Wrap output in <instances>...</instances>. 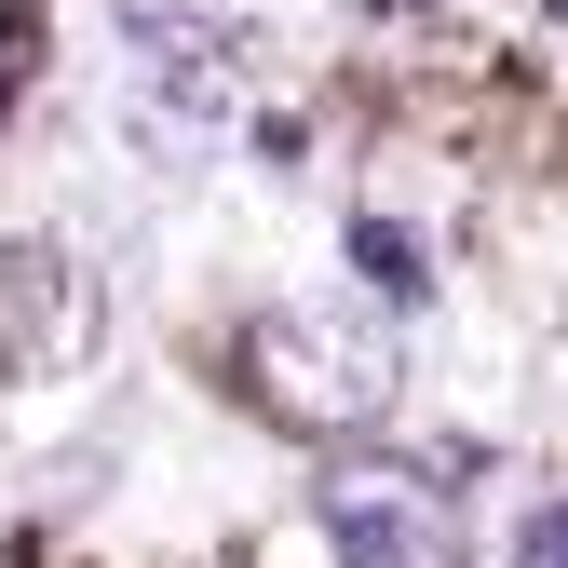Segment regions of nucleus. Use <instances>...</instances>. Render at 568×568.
I'll list each match as a JSON object with an SVG mask.
<instances>
[{"instance_id": "nucleus-1", "label": "nucleus", "mask_w": 568, "mask_h": 568, "mask_svg": "<svg viewBox=\"0 0 568 568\" xmlns=\"http://www.w3.org/2000/svg\"><path fill=\"white\" fill-rule=\"evenodd\" d=\"M231 379H244V406L271 419V434L352 447V434L406 393L393 298H271V312H244V338H231Z\"/></svg>"}, {"instance_id": "nucleus-3", "label": "nucleus", "mask_w": 568, "mask_h": 568, "mask_svg": "<svg viewBox=\"0 0 568 568\" xmlns=\"http://www.w3.org/2000/svg\"><path fill=\"white\" fill-rule=\"evenodd\" d=\"M312 528L338 568H460V487L419 474V460H325L312 487Z\"/></svg>"}, {"instance_id": "nucleus-4", "label": "nucleus", "mask_w": 568, "mask_h": 568, "mask_svg": "<svg viewBox=\"0 0 568 568\" xmlns=\"http://www.w3.org/2000/svg\"><path fill=\"white\" fill-rule=\"evenodd\" d=\"M95 352V284L54 244H0V379H54Z\"/></svg>"}, {"instance_id": "nucleus-5", "label": "nucleus", "mask_w": 568, "mask_h": 568, "mask_svg": "<svg viewBox=\"0 0 568 568\" xmlns=\"http://www.w3.org/2000/svg\"><path fill=\"white\" fill-rule=\"evenodd\" d=\"M352 271H366V298H393V312H406V298H434V257H419L393 217H352Z\"/></svg>"}, {"instance_id": "nucleus-7", "label": "nucleus", "mask_w": 568, "mask_h": 568, "mask_svg": "<svg viewBox=\"0 0 568 568\" xmlns=\"http://www.w3.org/2000/svg\"><path fill=\"white\" fill-rule=\"evenodd\" d=\"M541 14H568V0H541Z\"/></svg>"}, {"instance_id": "nucleus-6", "label": "nucleus", "mask_w": 568, "mask_h": 568, "mask_svg": "<svg viewBox=\"0 0 568 568\" xmlns=\"http://www.w3.org/2000/svg\"><path fill=\"white\" fill-rule=\"evenodd\" d=\"M515 568H568V487H555V501L515 528Z\"/></svg>"}, {"instance_id": "nucleus-2", "label": "nucleus", "mask_w": 568, "mask_h": 568, "mask_svg": "<svg viewBox=\"0 0 568 568\" xmlns=\"http://www.w3.org/2000/svg\"><path fill=\"white\" fill-rule=\"evenodd\" d=\"M231 109H244V54L176 0H122V122L163 163H203L231 135Z\"/></svg>"}]
</instances>
